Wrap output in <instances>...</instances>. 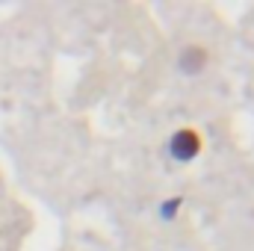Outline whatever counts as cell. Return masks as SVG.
I'll return each instance as SVG.
<instances>
[{"label":"cell","instance_id":"6da1fadb","mask_svg":"<svg viewBox=\"0 0 254 251\" xmlns=\"http://www.w3.org/2000/svg\"><path fill=\"white\" fill-rule=\"evenodd\" d=\"M201 148H204V142H201V136H198L192 127H181V130L172 133V139H169V154H172L178 163H192V160L201 154Z\"/></svg>","mask_w":254,"mask_h":251},{"label":"cell","instance_id":"7a4b0ae2","mask_svg":"<svg viewBox=\"0 0 254 251\" xmlns=\"http://www.w3.org/2000/svg\"><path fill=\"white\" fill-rule=\"evenodd\" d=\"M207 60H210V51L204 45H187L181 54H178V71L187 74V77H195L207 68Z\"/></svg>","mask_w":254,"mask_h":251},{"label":"cell","instance_id":"3957f363","mask_svg":"<svg viewBox=\"0 0 254 251\" xmlns=\"http://www.w3.org/2000/svg\"><path fill=\"white\" fill-rule=\"evenodd\" d=\"M181 204H184V201H181V195H175V198H169V201H166V204L160 207V216H163L166 222H169V219H175V213L181 210Z\"/></svg>","mask_w":254,"mask_h":251}]
</instances>
